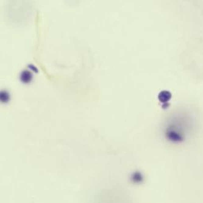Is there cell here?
Instances as JSON below:
<instances>
[{"label":"cell","mask_w":203,"mask_h":203,"mask_svg":"<svg viewBox=\"0 0 203 203\" xmlns=\"http://www.w3.org/2000/svg\"><path fill=\"white\" fill-rule=\"evenodd\" d=\"M171 97H172V95H171V93H169V92L168 91H162L161 92L160 94H159V100L161 101V102L165 103V102H167V101H168L169 100H170Z\"/></svg>","instance_id":"3"},{"label":"cell","mask_w":203,"mask_h":203,"mask_svg":"<svg viewBox=\"0 0 203 203\" xmlns=\"http://www.w3.org/2000/svg\"><path fill=\"white\" fill-rule=\"evenodd\" d=\"M10 95L9 92L3 89L0 92V101L2 104H6L10 101Z\"/></svg>","instance_id":"2"},{"label":"cell","mask_w":203,"mask_h":203,"mask_svg":"<svg viewBox=\"0 0 203 203\" xmlns=\"http://www.w3.org/2000/svg\"><path fill=\"white\" fill-rule=\"evenodd\" d=\"M33 74L29 70H25L21 72L20 74V80L22 83L24 84H29L33 80Z\"/></svg>","instance_id":"1"}]
</instances>
